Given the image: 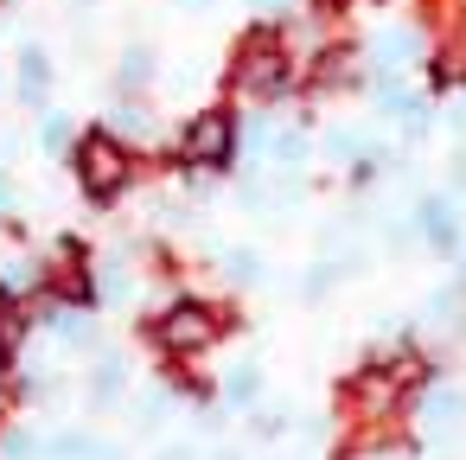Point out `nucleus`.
I'll use <instances>...</instances> for the list:
<instances>
[{"mask_svg": "<svg viewBox=\"0 0 466 460\" xmlns=\"http://www.w3.org/2000/svg\"><path fill=\"white\" fill-rule=\"evenodd\" d=\"M0 454H7V460H33L39 441H33V434H7V441H0Z\"/></svg>", "mask_w": 466, "mask_h": 460, "instance_id": "ddd939ff", "label": "nucleus"}, {"mask_svg": "<svg viewBox=\"0 0 466 460\" xmlns=\"http://www.w3.org/2000/svg\"><path fill=\"white\" fill-rule=\"evenodd\" d=\"M453 186H466V154H460V160H453Z\"/></svg>", "mask_w": 466, "mask_h": 460, "instance_id": "dca6fc26", "label": "nucleus"}, {"mask_svg": "<svg viewBox=\"0 0 466 460\" xmlns=\"http://www.w3.org/2000/svg\"><path fill=\"white\" fill-rule=\"evenodd\" d=\"M415 224H421V237H428L434 250H453V237H460V224H453V205H447V199H421Z\"/></svg>", "mask_w": 466, "mask_h": 460, "instance_id": "20e7f679", "label": "nucleus"}, {"mask_svg": "<svg viewBox=\"0 0 466 460\" xmlns=\"http://www.w3.org/2000/svg\"><path fill=\"white\" fill-rule=\"evenodd\" d=\"M218 460H237V454H218Z\"/></svg>", "mask_w": 466, "mask_h": 460, "instance_id": "a211bd4d", "label": "nucleus"}, {"mask_svg": "<svg viewBox=\"0 0 466 460\" xmlns=\"http://www.w3.org/2000/svg\"><path fill=\"white\" fill-rule=\"evenodd\" d=\"M224 269H230V281H262V275H268V256H262V250H230Z\"/></svg>", "mask_w": 466, "mask_h": 460, "instance_id": "9d476101", "label": "nucleus"}, {"mask_svg": "<svg viewBox=\"0 0 466 460\" xmlns=\"http://www.w3.org/2000/svg\"><path fill=\"white\" fill-rule=\"evenodd\" d=\"M415 46H421V39L396 26V33H383V39H377V65H383V71H402V65H415Z\"/></svg>", "mask_w": 466, "mask_h": 460, "instance_id": "39448f33", "label": "nucleus"}, {"mask_svg": "<svg viewBox=\"0 0 466 460\" xmlns=\"http://www.w3.org/2000/svg\"><path fill=\"white\" fill-rule=\"evenodd\" d=\"M90 447H96V441H90V434H77V428L46 441V454H52V460H90Z\"/></svg>", "mask_w": 466, "mask_h": 460, "instance_id": "9b49d317", "label": "nucleus"}, {"mask_svg": "<svg viewBox=\"0 0 466 460\" xmlns=\"http://www.w3.org/2000/svg\"><path fill=\"white\" fill-rule=\"evenodd\" d=\"M39 141H46V154H52V148H77L71 122H46V135H39Z\"/></svg>", "mask_w": 466, "mask_h": 460, "instance_id": "4468645a", "label": "nucleus"}, {"mask_svg": "<svg viewBox=\"0 0 466 460\" xmlns=\"http://www.w3.org/2000/svg\"><path fill=\"white\" fill-rule=\"evenodd\" d=\"M160 460H192V447H167V454H160Z\"/></svg>", "mask_w": 466, "mask_h": 460, "instance_id": "f3484780", "label": "nucleus"}, {"mask_svg": "<svg viewBox=\"0 0 466 460\" xmlns=\"http://www.w3.org/2000/svg\"><path fill=\"white\" fill-rule=\"evenodd\" d=\"M224 390H230V403H256L262 377H256V371H230V383H224Z\"/></svg>", "mask_w": 466, "mask_h": 460, "instance_id": "f8f14e48", "label": "nucleus"}, {"mask_svg": "<svg viewBox=\"0 0 466 460\" xmlns=\"http://www.w3.org/2000/svg\"><path fill=\"white\" fill-rule=\"evenodd\" d=\"M71 167H77V179H84V199H116L122 186H128V173H135V160H128V148L116 141V135H84L77 148H71Z\"/></svg>", "mask_w": 466, "mask_h": 460, "instance_id": "f257e3e1", "label": "nucleus"}, {"mask_svg": "<svg viewBox=\"0 0 466 460\" xmlns=\"http://www.w3.org/2000/svg\"><path fill=\"white\" fill-rule=\"evenodd\" d=\"M122 358H103L96 371H90V403H109V396H122Z\"/></svg>", "mask_w": 466, "mask_h": 460, "instance_id": "6e6552de", "label": "nucleus"}, {"mask_svg": "<svg viewBox=\"0 0 466 460\" xmlns=\"http://www.w3.org/2000/svg\"><path fill=\"white\" fill-rule=\"evenodd\" d=\"M154 71H160V58H154L147 46H135V52L122 58V71H116V84H122V90H141V84H147Z\"/></svg>", "mask_w": 466, "mask_h": 460, "instance_id": "0eeeda50", "label": "nucleus"}, {"mask_svg": "<svg viewBox=\"0 0 466 460\" xmlns=\"http://www.w3.org/2000/svg\"><path fill=\"white\" fill-rule=\"evenodd\" d=\"M20 97H26V103H46V52H39V46L20 52Z\"/></svg>", "mask_w": 466, "mask_h": 460, "instance_id": "423d86ee", "label": "nucleus"}, {"mask_svg": "<svg viewBox=\"0 0 466 460\" xmlns=\"http://www.w3.org/2000/svg\"><path fill=\"white\" fill-rule=\"evenodd\" d=\"M90 460H122V447H103V441H96V447H90Z\"/></svg>", "mask_w": 466, "mask_h": 460, "instance_id": "2eb2a0df", "label": "nucleus"}, {"mask_svg": "<svg viewBox=\"0 0 466 460\" xmlns=\"http://www.w3.org/2000/svg\"><path fill=\"white\" fill-rule=\"evenodd\" d=\"M460 415H466V390H434V396H428V422H434V428H453Z\"/></svg>", "mask_w": 466, "mask_h": 460, "instance_id": "1a4fd4ad", "label": "nucleus"}, {"mask_svg": "<svg viewBox=\"0 0 466 460\" xmlns=\"http://www.w3.org/2000/svg\"><path fill=\"white\" fill-rule=\"evenodd\" d=\"M230 154H237V122H230L224 109L192 116V128H186V154H179V160H192V167H230Z\"/></svg>", "mask_w": 466, "mask_h": 460, "instance_id": "f03ea898", "label": "nucleus"}, {"mask_svg": "<svg viewBox=\"0 0 466 460\" xmlns=\"http://www.w3.org/2000/svg\"><path fill=\"white\" fill-rule=\"evenodd\" d=\"M147 332H160V345H167V352H198V345H211V339H218V320H211V307L179 301V307H173V313H160V326H147Z\"/></svg>", "mask_w": 466, "mask_h": 460, "instance_id": "7ed1b4c3", "label": "nucleus"}]
</instances>
